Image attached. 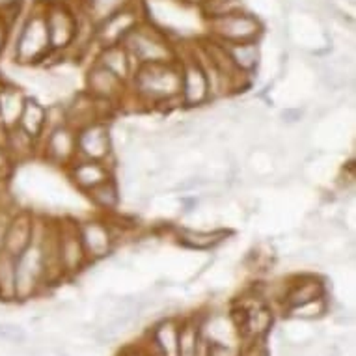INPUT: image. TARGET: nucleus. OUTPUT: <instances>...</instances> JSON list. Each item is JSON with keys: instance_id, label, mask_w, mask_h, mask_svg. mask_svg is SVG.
I'll use <instances>...</instances> for the list:
<instances>
[{"instance_id": "nucleus-26", "label": "nucleus", "mask_w": 356, "mask_h": 356, "mask_svg": "<svg viewBox=\"0 0 356 356\" xmlns=\"http://www.w3.org/2000/svg\"><path fill=\"white\" fill-rule=\"evenodd\" d=\"M205 347L202 336V323L196 319H187L179 323L177 332V356H200Z\"/></svg>"}, {"instance_id": "nucleus-2", "label": "nucleus", "mask_w": 356, "mask_h": 356, "mask_svg": "<svg viewBox=\"0 0 356 356\" xmlns=\"http://www.w3.org/2000/svg\"><path fill=\"white\" fill-rule=\"evenodd\" d=\"M8 53L19 65H40L51 58L47 24L43 13V2L38 4L29 15H24L17 30H10Z\"/></svg>"}, {"instance_id": "nucleus-31", "label": "nucleus", "mask_w": 356, "mask_h": 356, "mask_svg": "<svg viewBox=\"0 0 356 356\" xmlns=\"http://www.w3.org/2000/svg\"><path fill=\"white\" fill-rule=\"evenodd\" d=\"M62 125H67L65 103H53V105H47V114H45V131H43V135L49 133V131H53V129L62 127Z\"/></svg>"}, {"instance_id": "nucleus-19", "label": "nucleus", "mask_w": 356, "mask_h": 356, "mask_svg": "<svg viewBox=\"0 0 356 356\" xmlns=\"http://www.w3.org/2000/svg\"><path fill=\"white\" fill-rule=\"evenodd\" d=\"M94 62L103 65L105 70L114 73L120 81L127 82V84L131 82V79L135 75L136 67H138L135 60H133V56L127 53V49L123 47L122 43L97 49V54H95Z\"/></svg>"}, {"instance_id": "nucleus-37", "label": "nucleus", "mask_w": 356, "mask_h": 356, "mask_svg": "<svg viewBox=\"0 0 356 356\" xmlns=\"http://www.w3.org/2000/svg\"><path fill=\"white\" fill-rule=\"evenodd\" d=\"M282 118L286 123H298L302 120V111L300 108H289V111L282 112Z\"/></svg>"}, {"instance_id": "nucleus-13", "label": "nucleus", "mask_w": 356, "mask_h": 356, "mask_svg": "<svg viewBox=\"0 0 356 356\" xmlns=\"http://www.w3.org/2000/svg\"><path fill=\"white\" fill-rule=\"evenodd\" d=\"M142 19H144V15H142L138 2L123 8L120 12L112 13L106 19H103L101 23L95 24L94 45H97V49H99L106 47V45L122 43L123 38L129 34V30L140 23Z\"/></svg>"}, {"instance_id": "nucleus-8", "label": "nucleus", "mask_w": 356, "mask_h": 356, "mask_svg": "<svg viewBox=\"0 0 356 356\" xmlns=\"http://www.w3.org/2000/svg\"><path fill=\"white\" fill-rule=\"evenodd\" d=\"M177 62H179V70H181V92H179L181 106L200 108V106L213 103L204 65L194 54V51H187L183 54L179 53Z\"/></svg>"}, {"instance_id": "nucleus-29", "label": "nucleus", "mask_w": 356, "mask_h": 356, "mask_svg": "<svg viewBox=\"0 0 356 356\" xmlns=\"http://www.w3.org/2000/svg\"><path fill=\"white\" fill-rule=\"evenodd\" d=\"M328 312V302L327 297L316 298V300H309V302L298 304L293 308L286 309V316L293 317V319H304V321H312V319H319Z\"/></svg>"}, {"instance_id": "nucleus-27", "label": "nucleus", "mask_w": 356, "mask_h": 356, "mask_svg": "<svg viewBox=\"0 0 356 356\" xmlns=\"http://www.w3.org/2000/svg\"><path fill=\"white\" fill-rule=\"evenodd\" d=\"M138 0H81L82 12L92 23L97 24L112 13L120 12L123 8L135 4Z\"/></svg>"}, {"instance_id": "nucleus-20", "label": "nucleus", "mask_w": 356, "mask_h": 356, "mask_svg": "<svg viewBox=\"0 0 356 356\" xmlns=\"http://www.w3.org/2000/svg\"><path fill=\"white\" fill-rule=\"evenodd\" d=\"M229 235V229H194L187 226H174L175 241L191 250H215Z\"/></svg>"}, {"instance_id": "nucleus-25", "label": "nucleus", "mask_w": 356, "mask_h": 356, "mask_svg": "<svg viewBox=\"0 0 356 356\" xmlns=\"http://www.w3.org/2000/svg\"><path fill=\"white\" fill-rule=\"evenodd\" d=\"M45 114H47V105H43L40 99L29 95L23 106V112H21V118H19L17 127L23 129L24 133L32 136L34 140H40L43 131H45Z\"/></svg>"}, {"instance_id": "nucleus-36", "label": "nucleus", "mask_w": 356, "mask_h": 356, "mask_svg": "<svg viewBox=\"0 0 356 356\" xmlns=\"http://www.w3.org/2000/svg\"><path fill=\"white\" fill-rule=\"evenodd\" d=\"M241 356H269V347L265 345V338L252 339L250 345L246 347L245 353H241Z\"/></svg>"}, {"instance_id": "nucleus-40", "label": "nucleus", "mask_w": 356, "mask_h": 356, "mask_svg": "<svg viewBox=\"0 0 356 356\" xmlns=\"http://www.w3.org/2000/svg\"><path fill=\"white\" fill-rule=\"evenodd\" d=\"M0 187H4V183H0ZM0 204H2V200H0Z\"/></svg>"}, {"instance_id": "nucleus-24", "label": "nucleus", "mask_w": 356, "mask_h": 356, "mask_svg": "<svg viewBox=\"0 0 356 356\" xmlns=\"http://www.w3.org/2000/svg\"><path fill=\"white\" fill-rule=\"evenodd\" d=\"M226 51L229 54L232 64L235 70L243 73V75L254 76V73L259 67L261 62V47L259 41H248V43H234V45H226Z\"/></svg>"}, {"instance_id": "nucleus-11", "label": "nucleus", "mask_w": 356, "mask_h": 356, "mask_svg": "<svg viewBox=\"0 0 356 356\" xmlns=\"http://www.w3.org/2000/svg\"><path fill=\"white\" fill-rule=\"evenodd\" d=\"M76 157L90 159L114 164V146H112L111 127L106 122H94L76 131Z\"/></svg>"}, {"instance_id": "nucleus-21", "label": "nucleus", "mask_w": 356, "mask_h": 356, "mask_svg": "<svg viewBox=\"0 0 356 356\" xmlns=\"http://www.w3.org/2000/svg\"><path fill=\"white\" fill-rule=\"evenodd\" d=\"M26 97H29V94L23 88L17 86V82L6 81V79L2 81V86H0V123L4 127H17Z\"/></svg>"}, {"instance_id": "nucleus-4", "label": "nucleus", "mask_w": 356, "mask_h": 356, "mask_svg": "<svg viewBox=\"0 0 356 356\" xmlns=\"http://www.w3.org/2000/svg\"><path fill=\"white\" fill-rule=\"evenodd\" d=\"M43 13L47 24L51 56H65L79 35V15L65 0H45Z\"/></svg>"}, {"instance_id": "nucleus-22", "label": "nucleus", "mask_w": 356, "mask_h": 356, "mask_svg": "<svg viewBox=\"0 0 356 356\" xmlns=\"http://www.w3.org/2000/svg\"><path fill=\"white\" fill-rule=\"evenodd\" d=\"M84 196L90 200V204L94 205V209L99 215H112V213H116L120 204H122V188H120L116 175L99 183L92 191H88Z\"/></svg>"}, {"instance_id": "nucleus-32", "label": "nucleus", "mask_w": 356, "mask_h": 356, "mask_svg": "<svg viewBox=\"0 0 356 356\" xmlns=\"http://www.w3.org/2000/svg\"><path fill=\"white\" fill-rule=\"evenodd\" d=\"M0 341L12 345H21L26 341V332L15 323H0Z\"/></svg>"}, {"instance_id": "nucleus-1", "label": "nucleus", "mask_w": 356, "mask_h": 356, "mask_svg": "<svg viewBox=\"0 0 356 356\" xmlns=\"http://www.w3.org/2000/svg\"><path fill=\"white\" fill-rule=\"evenodd\" d=\"M181 70L179 62L168 64L138 65L129 82V94L125 101H133L138 108H159L168 111L181 106Z\"/></svg>"}, {"instance_id": "nucleus-33", "label": "nucleus", "mask_w": 356, "mask_h": 356, "mask_svg": "<svg viewBox=\"0 0 356 356\" xmlns=\"http://www.w3.org/2000/svg\"><path fill=\"white\" fill-rule=\"evenodd\" d=\"M205 356H241V349L237 345L229 343H213L205 341Z\"/></svg>"}, {"instance_id": "nucleus-35", "label": "nucleus", "mask_w": 356, "mask_h": 356, "mask_svg": "<svg viewBox=\"0 0 356 356\" xmlns=\"http://www.w3.org/2000/svg\"><path fill=\"white\" fill-rule=\"evenodd\" d=\"M13 170H15V164L8 157L6 149L0 146V183H6L13 175Z\"/></svg>"}, {"instance_id": "nucleus-28", "label": "nucleus", "mask_w": 356, "mask_h": 356, "mask_svg": "<svg viewBox=\"0 0 356 356\" xmlns=\"http://www.w3.org/2000/svg\"><path fill=\"white\" fill-rule=\"evenodd\" d=\"M0 300H15V257L0 250Z\"/></svg>"}, {"instance_id": "nucleus-7", "label": "nucleus", "mask_w": 356, "mask_h": 356, "mask_svg": "<svg viewBox=\"0 0 356 356\" xmlns=\"http://www.w3.org/2000/svg\"><path fill=\"white\" fill-rule=\"evenodd\" d=\"M56 250H58L60 267H62L65 280L75 278L79 273L92 265L82 246L76 220L73 218L56 220Z\"/></svg>"}, {"instance_id": "nucleus-15", "label": "nucleus", "mask_w": 356, "mask_h": 356, "mask_svg": "<svg viewBox=\"0 0 356 356\" xmlns=\"http://www.w3.org/2000/svg\"><path fill=\"white\" fill-rule=\"evenodd\" d=\"M114 166L108 163H101V161H90V159L76 157L73 163L65 168V174L70 177V181L73 183V187L79 193L86 194L88 191H92L97 187L99 183L106 181L108 177L116 175Z\"/></svg>"}, {"instance_id": "nucleus-17", "label": "nucleus", "mask_w": 356, "mask_h": 356, "mask_svg": "<svg viewBox=\"0 0 356 356\" xmlns=\"http://www.w3.org/2000/svg\"><path fill=\"white\" fill-rule=\"evenodd\" d=\"M177 332H179V321L177 319H163L147 332L146 350H142L144 356H177Z\"/></svg>"}, {"instance_id": "nucleus-12", "label": "nucleus", "mask_w": 356, "mask_h": 356, "mask_svg": "<svg viewBox=\"0 0 356 356\" xmlns=\"http://www.w3.org/2000/svg\"><path fill=\"white\" fill-rule=\"evenodd\" d=\"M84 92L94 99L105 101L120 108L129 94V84L120 81L114 73L105 70L97 62H92L84 75Z\"/></svg>"}, {"instance_id": "nucleus-10", "label": "nucleus", "mask_w": 356, "mask_h": 356, "mask_svg": "<svg viewBox=\"0 0 356 356\" xmlns=\"http://www.w3.org/2000/svg\"><path fill=\"white\" fill-rule=\"evenodd\" d=\"M38 157L56 168H67L76 159V131L62 125L49 131L38 140Z\"/></svg>"}, {"instance_id": "nucleus-5", "label": "nucleus", "mask_w": 356, "mask_h": 356, "mask_svg": "<svg viewBox=\"0 0 356 356\" xmlns=\"http://www.w3.org/2000/svg\"><path fill=\"white\" fill-rule=\"evenodd\" d=\"M207 29H209V38L220 41L224 45L259 41L265 34L261 19L245 10L229 13L224 17L211 19L207 21Z\"/></svg>"}, {"instance_id": "nucleus-14", "label": "nucleus", "mask_w": 356, "mask_h": 356, "mask_svg": "<svg viewBox=\"0 0 356 356\" xmlns=\"http://www.w3.org/2000/svg\"><path fill=\"white\" fill-rule=\"evenodd\" d=\"M114 111H116V106L105 103V101L94 99L86 92H79L73 95L70 103H65L67 125L75 131L94 122H106L114 114Z\"/></svg>"}, {"instance_id": "nucleus-3", "label": "nucleus", "mask_w": 356, "mask_h": 356, "mask_svg": "<svg viewBox=\"0 0 356 356\" xmlns=\"http://www.w3.org/2000/svg\"><path fill=\"white\" fill-rule=\"evenodd\" d=\"M122 45L133 56L136 65L168 64L179 56V51L170 41L166 32L149 23L146 17L129 30V34L122 40Z\"/></svg>"}, {"instance_id": "nucleus-38", "label": "nucleus", "mask_w": 356, "mask_h": 356, "mask_svg": "<svg viewBox=\"0 0 356 356\" xmlns=\"http://www.w3.org/2000/svg\"><path fill=\"white\" fill-rule=\"evenodd\" d=\"M179 2H183V4H188V6H202V2L204 0H179Z\"/></svg>"}, {"instance_id": "nucleus-16", "label": "nucleus", "mask_w": 356, "mask_h": 356, "mask_svg": "<svg viewBox=\"0 0 356 356\" xmlns=\"http://www.w3.org/2000/svg\"><path fill=\"white\" fill-rule=\"evenodd\" d=\"M34 216L35 213L26 209H13L8 218L6 232H4V245L2 250L19 256L24 248H29L34 235Z\"/></svg>"}, {"instance_id": "nucleus-9", "label": "nucleus", "mask_w": 356, "mask_h": 356, "mask_svg": "<svg viewBox=\"0 0 356 356\" xmlns=\"http://www.w3.org/2000/svg\"><path fill=\"white\" fill-rule=\"evenodd\" d=\"M76 229H79L82 246L90 263L106 259L116 250V235L112 232L111 222L106 216L97 215L88 216L84 220H76Z\"/></svg>"}, {"instance_id": "nucleus-39", "label": "nucleus", "mask_w": 356, "mask_h": 356, "mask_svg": "<svg viewBox=\"0 0 356 356\" xmlns=\"http://www.w3.org/2000/svg\"><path fill=\"white\" fill-rule=\"evenodd\" d=\"M2 81H4V76L0 75V86H2Z\"/></svg>"}, {"instance_id": "nucleus-23", "label": "nucleus", "mask_w": 356, "mask_h": 356, "mask_svg": "<svg viewBox=\"0 0 356 356\" xmlns=\"http://www.w3.org/2000/svg\"><path fill=\"white\" fill-rule=\"evenodd\" d=\"M8 157L12 159V163L17 164L29 163L30 159L38 157V140L24 133L23 129L12 127L8 129L6 142H4Z\"/></svg>"}, {"instance_id": "nucleus-18", "label": "nucleus", "mask_w": 356, "mask_h": 356, "mask_svg": "<svg viewBox=\"0 0 356 356\" xmlns=\"http://www.w3.org/2000/svg\"><path fill=\"white\" fill-rule=\"evenodd\" d=\"M321 297H327V286H325L323 278L316 275H298L287 280V287L282 302L287 309Z\"/></svg>"}, {"instance_id": "nucleus-30", "label": "nucleus", "mask_w": 356, "mask_h": 356, "mask_svg": "<svg viewBox=\"0 0 356 356\" xmlns=\"http://www.w3.org/2000/svg\"><path fill=\"white\" fill-rule=\"evenodd\" d=\"M239 10H245L241 0H204L202 6H200V12L207 21L224 17V15H229V13L239 12Z\"/></svg>"}, {"instance_id": "nucleus-6", "label": "nucleus", "mask_w": 356, "mask_h": 356, "mask_svg": "<svg viewBox=\"0 0 356 356\" xmlns=\"http://www.w3.org/2000/svg\"><path fill=\"white\" fill-rule=\"evenodd\" d=\"M45 289V267L38 241L15 256V300H30Z\"/></svg>"}, {"instance_id": "nucleus-34", "label": "nucleus", "mask_w": 356, "mask_h": 356, "mask_svg": "<svg viewBox=\"0 0 356 356\" xmlns=\"http://www.w3.org/2000/svg\"><path fill=\"white\" fill-rule=\"evenodd\" d=\"M10 30L12 23L4 17V13L0 12V60L8 53V43H10Z\"/></svg>"}]
</instances>
